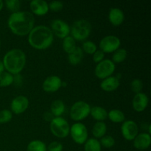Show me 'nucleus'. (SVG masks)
Returning a JSON list of instances; mask_svg holds the SVG:
<instances>
[{
	"mask_svg": "<svg viewBox=\"0 0 151 151\" xmlns=\"http://www.w3.org/2000/svg\"><path fill=\"white\" fill-rule=\"evenodd\" d=\"M35 19L33 15L27 11L13 13L8 18L7 25L13 33L18 35H26L33 28Z\"/></svg>",
	"mask_w": 151,
	"mask_h": 151,
	"instance_id": "nucleus-1",
	"label": "nucleus"
},
{
	"mask_svg": "<svg viewBox=\"0 0 151 151\" xmlns=\"http://www.w3.org/2000/svg\"><path fill=\"white\" fill-rule=\"evenodd\" d=\"M54 35L52 29L44 25L35 27L29 32V44L37 50H45L52 44Z\"/></svg>",
	"mask_w": 151,
	"mask_h": 151,
	"instance_id": "nucleus-2",
	"label": "nucleus"
},
{
	"mask_svg": "<svg viewBox=\"0 0 151 151\" xmlns=\"http://www.w3.org/2000/svg\"><path fill=\"white\" fill-rule=\"evenodd\" d=\"M4 69L9 73L18 75L22 72L26 63V55L19 49H13L7 52L3 58Z\"/></svg>",
	"mask_w": 151,
	"mask_h": 151,
	"instance_id": "nucleus-3",
	"label": "nucleus"
},
{
	"mask_svg": "<svg viewBox=\"0 0 151 151\" xmlns=\"http://www.w3.org/2000/svg\"><path fill=\"white\" fill-rule=\"evenodd\" d=\"M91 25L89 22L85 19L76 21L74 22L71 28V33L74 39L83 41L86 39L91 32Z\"/></svg>",
	"mask_w": 151,
	"mask_h": 151,
	"instance_id": "nucleus-4",
	"label": "nucleus"
},
{
	"mask_svg": "<svg viewBox=\"0 0 151 151\" xmlns=\"http://www.w3.org/2000/svg\"><path fill=\"white\" fill-rule=\"evenodd\" d=\"M50 131L56 137L65 138L69 135L70 127L66 119L61 116H57L50 122Z\"/></svg>",
	"mask_w": 151,
	"mask_h": 151,
	"instance_id": "nucleus-5",
	"label": "nucleus"
},
{
	"mask_svg": "<svg viewBox=\"0 0 151 151\" xmlns=\"http://www.w3.org/2000/svg\"><path fill=\"white\" fill-rule=\"evenodd\" d=\"M91 107L84 101H78L74 103L70 109V116L73 120L80 121L85 119L90 114Z\"/></svg>",
	"mask_w": 151,
	"mask_h": 151,
	"instance_id": "nucleus-6",
	"label": "nucleus"
},
{
	"mask_svg": "<svg viewBox=\"0 0 151 151\" xmlns=\"http://www.w3.org/2000/svg\"><path fill=\"white\" fill-rule=\"evenodd\" d=\"M114 63L109 59H105L97 63L95 67V75L100 79H106L113 74L115 70Z\"/></svg>",
	"mask_w": 151,
	"mask_h": 151,
	"instance_id": "nucleus-7",
	"label": "nucleus"
},
{
	"mask_svg": "<svg viewBox=\"0 0 151 151\" xmlns=\"http://www.w3.org/2000/svg\"><path fill=\"white\" fill-rule=\"evenodd\" d=\"M71 134L74 141L78 144H84L88 138V131L85 125L80 122L73 124L70 128Z\"/></svg>",
	"mask_w": 151,
	"mask_h": 151,
	"instance_id": "nucleus-8",
	"label": "nucleus"
},
{
	"mask_svg": "<svg viewBox=\"0 0 151 151\" xmlns=\"http://www.w3.org/2000/svg\"><path fill=\"white\" fill-rule=\"evenodd\" d=\"M120 40L115 35H107L100 42V47L103 52H113L120 46Z\"/></svg>",
	"mask_w": 151,
	"mask_h": 151,
	"instance_id": "nucleus-9",
	"label": "nucleus"
},
{
	"mask_svg": "<svg viewBox=\"0 0 151 151\" xmlns=\"http://www.w3.org/2000/svg\"><path fill=\"white\" fill-rule=\"evenodd\" d=\"M121 132L127 140H134L138 135L139 128L137 124L132 120H127L121 126Z\"/></svg>",
	"mask_w": 151,
	"mask_h": 151,
	"instance_id": "nucleus-10",
	"label": "nucleus"
},
{
	"mask_svg": "<svg viewBox=\"0 0 151 151\" xmlns=\"http://www.w3.org/2000/svg\"><path fill=\"white\" fill-rule=\"evenodd\" d=\"M51 27L52 32L60 38H66L70 32V27L69 25L60 19L53 20L51 23Z\"/></svg>",
	"mask_w": 151,
	"mask_h": 151,
	"instance_id": "nucleus-11",
	"label": "nucleus"
},
{
	"mask_svg": "<svg viewBox=\"0 0 151 151\" xmlns=\"http://www.w3.org/2000/svg\"><path fill=\"white\" fill-rule=\"evenodd\" d=\"M29 106V100L25 96L20 95L15 97L11 102V110L16 114H19L27 109Z\"/></svg>",
	"mask_w": 151,
	"mask_h": 151,
	"instance_id": "nucleus-12",
	"label": "nucleus"
},
{
	"mask_svg": "<svg viewBox=\"0 0 151 151\" xmlns=\"http://www.w3.org/2000/svg\"><path fill=\"white\" fill-rule=\"evenodd\" d=\"M62 81L58 76L51 75L45 79L43 83V88L48 92L56 91L61 87Z\"/></svg>",
	"mask_w": 151,
	"mask_h": 151,
	"instance_id": "nucleus-13",
	"label": "nucleus"
},
{
	"mask_svg": "<svg viewBox=\"0 0 151 151\" xmlns=\"http://www.w3.org/2000/svg\"><path fill=\"white\" fill-rule=\"evenodd\" d=\"M151 144V137L150 134L142 133L135 137L134 141V145L138 150H145L148 148Z\"/></svg>",
	"mask_w": 151,
	"mask_h": 151,
	"instance_id": "nucleus-14",
	"label": "nucleus"
},
{
	"mask_svg": "<svg viewBox=\"0 0 151 151\" xmlns=\"http://www.w3.org/2000/svg\"><path fill=\"white\" fill-rule=\"evenodd\" d=\"M133 107L137 111L141 112L146 109L148 104V97L145 93H137L133 99Z\"/></svg>",
	"mask_w": 151,
	"mask_h": 151,
	"instance_id": "nucleus-15",
	"label": "nucleus"
},
{
	"mask_svg": "<svg viewBox=\"0 0 151 151\" xmlns=\"http://www.w3.org/2000/svg\"><path fill=\"white\" fill-rule=\"evenodd\" d=\"M30 8L33 13L38 16L47 14L49 11V5L44 0H32L30 1Z\"/></svg>",
	"mask_w": 151,
	"mask_h": 151,
	"instance_id": "nucleus-16",
	"label": "nucleus"
},
{
	"mask_svg": "<svg viewBox=\"0 0 151 151\" xmlns=\"http://www.w3.org/2000/svg\"><path fill=\"white\" fill-rule=\"evenodd\" d=\"M124 13L122 10L116 7H114L110 10L109 14V19L111 23L114 26H119L124 21Z\"/></svg>",
	"mask_w": 151,
	"mask_h": 151,
	"instance_id": "nucleus-17",
	"label": "nucleus"
},
{
	"mask_svg": "<svg viewBox=\"0 0 151 151\" xmlns=\"http://www.w3.org/2000/svg\"><path fill=\"white\" fill-rule=\"evenodd\" d=\"M119 86V81L116 77L110 76L109 78L103 79L100 86L102 89L106 91H112L116 90Z\"/></svg>",
	"mask_w": 151,
	"mask_h": 151,
	"instance_id": "nucleus-18",
	"label": "nucleus"
},
{
	"mask_svg": "<svg viewBox=\"0 0 151 151\" xmlns=\"http://www.w3.org/2000/svg\"><path fill=\"white\" fill-rule=\"evenodd\" d=\"M90 114L92 117L98 122L105 120L108 116V113L106 109L100 106H94L92 109H91Z\"/></svg>",
	"mask_w": 151,
	"mask_h": 151,
	"instance_id": "nucleus-19",
	"label": "nucleus"
},
{
	"mask_svg": "<svg viewBox=\"0 0 151 151\" xmlns=\"http://www.w3.org/2000/svg\"><path fill=\"white\" fill-rule=\"evenodd\" d=\"M83 58V50L79 47H76V48L71 53H69L68 56V59L70 63L73 65H77L82 60Z\"/></svg>",
	"mask_w": 151,
	"mask_h": 151,
	"instance_id": "nucleus-20",
	"label": "nucleus"
},
{
	"mask_svg": "<svg viewBox=\"0 0 151 151\" xmlns=\"http://www.w3.org/2000/svg\"><path fill=\"white\" fill-rule=\"evenodd\" d=\"M50 109H51V113L54 115V116L57 117L63 114L65 111V105L61 100H56L52 103Z\"/></svg>",
	"mask_w": 151,
	"mask_h": 151,
	"instance_id": "nucleus-21",
	"label": "nucleus"
},
{
	"mask_svg": "<svg viewBox=\"0 0 151 151\" xmlns=\"http://www.w3.org/2000/svg\"><path fill=\"white\" fill-rule=\"evenodd\" d=\"M107 127L103 122H97L94 125L92 128V134L96 138H102L106 133Z\"/></svg>",
	"mask_w": 151,
	"mask_h": 151,
	"instance_id": "nucleus-22",
	"label": "nucleus"
},
{
	"mask_svg": "<svg viewBox=\"0 0 151 151\" xmlns=\"http://www.w3.org/2000/svg\"><path fill=\"white\" fill-rule=\"evenodd\" d=\"M85 151H101V145L96 139H89L86 140L84 145Z\"/></svg>",
	"mask_w": 151,
	"mask_h": 151,
	"instance_id": "nucleus-23",
	"label": "nucleus"
},
{
	"mask_svg": "<svg viewBox=\"0 0 151 151\" xmlns=\"http://www.w3.org/2000/svg\"><path fill=\"white\" fill-rule=\"evenodd\" d=\"M27 151H47V146L41 140H33L28 144Z\"/></svg>",
	"mask_w": 151,
	"mask_h": 151,
	"instance_id": "nucleus-24",
	"label": "nucleus"
},
{
	"mask_svg": "<svg viewBox=\"0 0 151 151\" xmlns=\"http://www.w3.org/2000/svg\"><path fill=\"white\" fill-rule=\"evenodd\" d=\"M108 116L114 122H122L125 120V114L118 109H113L108 114Z\"/></svg>",
	"mask_w": 151,
	"mask_h": 151,
	"instance_id": "nucleus-25",
	"label": "nucleus"
},
{
	"mask_svg": "<svg viewBox=\"0 0 151 151\" xmlns=\"http://www.w3.org/2000/svg\"><path fill=\"white\" fill-rule=\"evenodd\" d=\"M63 48L65 52L67 53H71L75 48H76V43L75 40L72 36H66L63 38Z\"/></svg>",
	"mask_w": 151,
	"mask_h": 151,
	"instance_id": "nucleus-26",
	"label": "nucleus"
},
{
	"mask_svg": "<svg viewBox=\"0 0 151 151\" xmlns=\"http://www.w3.org/2000/svg\"><path fill=\"white\" fill-rule=\"evenodd\" d=\"M13 75L10 73L7 72H2L0 73V86H8L11 85L13 83Z\"/></svg>",
	"mask_w": 151,
	"mask_h": 151,
	"instance_id": "nucleus-27",
	"label": "nucleus"
},
{
	"mask_svg": "<svg viewBox=\"0 0 151 151\" xmlns=\"http://www.w3.org/2000/svg\"><path fill=\"white\" fill-rule=\"evenodd\" d=\"M127 52L126 50L125 49H118L116 51L114 52L113 56H112V59H113L114 63H121V62L124 61L127 57Z\"/></svg>",
	"mask_w": 151,
	"mask_h": 151,
	"instance_id": "nucleus-28",
	"label": "nucleus"
},
{
	"mask_svg": "<svg viewBox=\"0 0 151 151\" xmlns=\"http://www.w3.org/2000/svg\"><path fill=\"white\" fill-rule=\"evenodd\" d=\"M83 49L86 53L92 55L97 51V46L91 41H86L83 44Z\"/></svg>",
	"mask_w": 151,
	"mask_h": 151,
	"instance_id": "nucleus-29",
	"label": "nucleus"
},
{
	"mask_svg": "<svg viewBox=\"0 0 151 151\" xmlns=\"http://www.w3.org/2000/svg\"><path fill=\"white\" fill-rule=\"evenodd\" d=\"M6 7L10 11L16 13L20 8V1L19 0H6L5 1Z\"/></svg>",
	"mask_w": 151,
	"mask_h": 151,
	"instance_id": "nucleus-30",
	"label": "nucleus"
},
{
	"mask_svg": "<svg viewBox=\"0 0 151 151\" xmlns=\"http://www.w3.org/2000/svg\"><path fill=\"white\" fill-rule=\"evenodd\" d=\"M100 143L106 148H111L114 145L115 140L111 136H106V137H102Z\"/></svg>",
	"mask_w": 151,
	"mask_h": 151,
	"instance_id": "nucleus-31",
	"label": "nucleus"
},
{
	"mask_svg": "<svg viewBox=\"0 0 151 151\" xmlns=\"http://www.w3.org/2000/svg\"><path fill=\"white\" fill-rule=\"evenodd\" d=\"M12 112L10 111L4 109L0 111V123H6L12 119Z\"/></svg>",
	"mask_w": 151,
	"mask_h": 151,
	"instance_id": "nucleus-32",
	"label": "nucleus"
},
{
	"mask_svg": "<svg viewBox=\"0 0 151 151\" xmlns=\"http://www.w3.org/2000/svg\"><path fill=\"white\" fill-rule=\"evenodd\" d=\"M143 84L141 80L139 79H135L131 82V88L134 92L135 93H139L141 90L142 89Z\"/></svg>",
	"mask_w": 151,
	"mask_h": 151,
	"instance_id": "nucleus-33",
	"label": "nucleus"
},
{
	"mask_svg": "<svg viewBox=\"0 0 151 151\" xmlns=\"http://www.w3.org/2000/svg\"><path fill=\"white\" fill-rule=\"evenodd\" d=\"M49 9L52 10V11H59L62 10L63 7V4L60 1H52L50 3Z\"/></svg>",
	"mask_w": 151,
	"mask_h": 151,
	"instance_id": "nucleus-34",
	"label": "nucleus"
},
{
	"mask_svg": "<svg viewBox=\"0 0 151 151\" xmlns=\"http://www.w3.org/2000/svg\"><path fill=\"white\" fill-rule=\"evenodd\" d=\"M47 149L48 151H62L63 150V145L58 142H52L49 145Z\"/></svg>",
	"mask_w": 151,
	"mask_h": 151,
	"instance_id": "nucleus-35",
	"label": "nucleus"
},
{
	"mask_svg": "<svg viewBox=\"0 0 151 151\" xmlns=\"http://www.w3.org/2000/svg\"><path fill=\"white\" fill-rule=\"evenodd\" d=\"M105 54L102 50H97L93 54V59H94V61L96 63H100V61L103 60L104 58Z\"/></svg>",
	"mask_w": 151,
	"mask_h": 151,
	"instance_id": "nucleus-36",
	"label": "nucleus"
},
{
	"mask_svg": "<svg viewBox=\"0 0 151 151\" xmlns=\"http://www.w3.org/2000/svg\"><path fill=\"white\" fill-rule=\"evenodd\" d=\"M54 118H55L54 115H53L51 112H46V113L44 114V119L47 121H50V122H51Z\"/></svg>",
	"mask_w": 151,
	"mask_h": 151,
	"instance_id": "nucleus-37",
	"label": "nucleus"
},
{
	"mask_svg": "<svg viewBox=\"0 0 151 151\" xmlns=\"http://www.w3.org/2000/svg\"><path fill=\"white\" fill-rule=\"evenodd\" d=\"M4 64H3V62L1 60H0V73H1L2 72H4Z\"/></svg>",
	"mask_w": 151,
	"mask_h": 151,
	"instance_id": "nucleus-38",
	"label": "nucleus"
},
{
	"mask_svg": "<svg viewBox=\"0 0 151 151\" xmlns=\"http://www.w3.org/2000/svg\"><path fill=\"white\" fill-rule=\"evenodd\" d=\"M3 5H4V3H3V1L0 0V10H1V9H2Z\"/></svg>",
	"mask_w": 151,
	"mask_h": 151,
	"instance_id": "nucleus-39",
	"label": "nucleus"
},
{
	"mask_svg": "<svg viewBox=\"0 0 151 151\" xmlns=\"http://www.w3.org/2000/svg\"><path fill=\"white\" fill-rule=\"evenodd\" d=\"M0 46H1V41H0Z\"/></svg>",
	"mask_w": 151,
	"mask_h": 151,
	"instance_id": "nucleus-40",
	"label": "nucleus"
},
{
	"mask_svg": "<svg viewBox=\"0 0 151 151\" xmlns=\"http://www.w3.org/2000/svg\"><path fill=\"white\" fill-rule=\"evenodd\" d=\"M141 151H145V150H141Z\"/></svg>",
	"mask_w": 151,
	"mask_h": 151,
	"instance_id": "nucleus-41",
	"label": "nucleus"
}]
</instances>
